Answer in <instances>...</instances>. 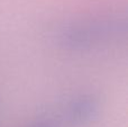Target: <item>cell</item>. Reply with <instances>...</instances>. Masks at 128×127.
I'll list each match as a JSON object with an SVG mask.
<instances>
[{
    "mask_svg": "<svg viewBox=\"0 0 128 127\" xmlns=\"http://www.w3.org/2000/svg\"><path fill=\"white\" fill-rule=\"evenodd\" d=\"M96 110H97V102L91 97H82L72 102L68 108V114L74 120L83 122L93 116Z\"/></svg>",
    "mask_w": 128,
    "mask_h": 127,
    "instance_id": "obj_1",
    "label": "cell"
}]
</instances>
